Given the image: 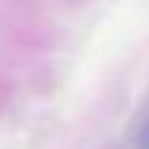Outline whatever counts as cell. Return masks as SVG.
Returning a JSON list of instances; mask_svg holds the SVG:
<instances>
[{"mask_svg":"<svg viewBox=\"0 0 149 149\" xmlns=\"http://www.w3.org/2000/svg\"><path fill=\"white\" fill-rule=\"evenodd\" d=\"M135 146H138V149H149V119L144 122V127H141L138 138H135Z\"/></svg>","mask_w":149,"mask_h":149,"instance_id":"obj_1","label":"cell"}]
</instances>
